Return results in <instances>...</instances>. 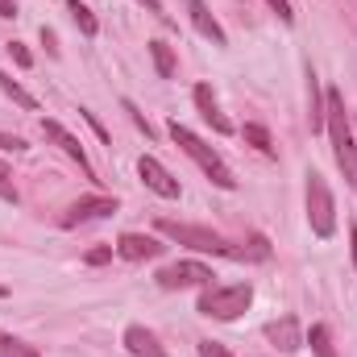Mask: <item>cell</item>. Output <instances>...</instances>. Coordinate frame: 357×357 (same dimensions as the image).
I'll list each match as a JSON object with an SVG mask.
<instances>
[{"mask_svg":"<svg viewBox=\"0 0 357 357\" xmlns=\"http://www.w3.org/2000/svg\"><path fill=\"white\" fill-rule=\"evenodd\" d=\"M324 129H328V142H333L337 167L345 171L349 187L357 191V133H354V121H349L345 100H341V91L337 88L324 91Z\"/></svg>","mask_w":357,"mask_h":357,"instance_id":"cell-1","label":"cell"},{"mask_svg":"<svg viewBox=\"0 0 357 357\" xmlns=\"http://www.w3.org/2000/svg\"><path fill=\"white\" fill-rule=\"evenodd\" d=\"M171 137H175L178 150H183V154H187L204 175L212 178V187H220V191H237V175L229 171V162H225V158H220L204 137H195V133H191L187 125H178V121H171Z\"/></svg>","mask_w":357,"mask_h":357,"instance_id":"cell-2","label":"cell"},{"mask_svg":"<svg viewBox=\"0 0 357 357\" xmlns=\"http://www.w3.org/2000/svg\"><path fill=\"white\" fill-rule=\"evenodd\" d=\"M250 303H254V287L250 282H208L199 291L195 312L208 316V320H237Z\"/></svg>","mask_w":357,"mask_h":357,"instance_id":"cell-3","label":"cell"},{"mask_svg":"<svg viewBox=\"0 0 357 357\" xmlns=\"http://www.w3.org/2000/svg\"><path fill=\"white\" fill-rule=\"evenodd\" d=\"M307 225L320 241H328L337 233V199H333L328 178L320 171H307Z\"/></svg>","mask_w":357,"mask_h":357,"instance_id":"cell-4","label":"cell"},{"mask_svg":"<svg viewBox=\"0 0 357 357\" xmlns=\"http://www.w3.org/2000/svg\"><path fill=\"white\" fill-rule=\"evenodd\" d=\"M216 274L212 266L204 262H175V266H162L158 270V287L162 291H183V287H208Z\"/></svg>","mask_w":357,"mask_h":357,"instance_id":"cell-5","label":"cell"},{"mask_svg":"<svg viewBox=\"0 0 357 357\" xmlns=\"http://www.w3.org/2000/svg\"><path fill=\"white\" fill-rule=\"evenodd\" d=\"M42 137H46V142H54V146H59V150H63L71 162H79L84 178H91V183H96V167L88 162V150H84V142H79L75 133H67L59 121H42Z\"/></svg>","mask_w":357,"mask_h":357,"instance_id":"cell-6","label":"cell"},{"mask_svg":"<svg viewBox=\"0 0 357 357\" xmlns=\"http://www.w3.org/2000/svg\"><path fill=\"white\" fill-rule=\"evenodd\" d=\"M116 212V199L112 195H88V199H75L67 212H63V229H79L91 220H108Z\"/></svg>","mask_w":357,"mask_h":357,"instance_id":"cell-7","label":"cell"},{"mask_svg":"<svg viewBox=\"0 0 357 357\" xmlns=\"http://www.w3.org/2000/svg\"><path fill=\"white\" fill-rule=\"evenodd\" d=\"M137 175H142V183L154 191V195H162V199H178V178L154 158V154H142L137 158Z\"/></svg>","mask_w":357,"mask_h":357,"instance_id":"cell-8","label":"cell"},{"mask_svg":"<svg viewBox=\"0 0 357 357\" xmlns=\"http://www.w3.org/2000/svg\"><path fill=\"white\" fill-rule=\"evenodd\" d=\"M162 241L158 237H150V233H121L116 237V254L125 258V262H150V258H162Z\"/></svg>","mask_w":357,"mask_h":357,"instance_id":"cell-9","label":"cell"},{"mask_svg":"<svg viewBox=\"0 0 357 357\" xmlns=\"http://www.w3.org/2000/svg\"><path fill=\"white\" fill-rule=\"evenodd\" d=\"M191 100H195V108H199V116L220 133V137H229L233 133V121L220 112V104H216V96H212V88L208 84H195V91H191Z\"/></svg>","mask_w":357,"mask_h":357,"instance_id":"cell-10","label":"cell"},{"mask_svg":"<svg viewBox=\"0 0 357 357\" xmlns=\"http://www.w3.org/2000/svg\"><path fill=\"white\" fill-rule=\"evenodd\" d=\"M266 341L278 349V354H295L303 345V328L295 316H282V320H270L266 324Z\"/></svg>","mask_w":357,"mask_h":357,"instance_id":"cell-11","label":"cell"},{"mask_svg":"<svg viewBox=\"0 0 357 357\" xmlns=\"http://www.w3.org/2000/svg\"><path fill=\"white\" fill-rule=\"evenodd\" d=\"M187 13H191V25H195V33H204L212 46H229V33L220 29V21L212 17V8H208L204 0H187Z\"/></svg>","mask_w":357,"mask_h":357,"instance_id":"cell-12","label":"cell"},{"mask_svg":"<svg viewBox=\"0 0 357 357\" xmlns=\"http://www.w3.org/2000/svg\"><path fill=\"white\" fill-rule=\"evenodd\" d=\"M125 349L133 357H171L158 345V337H154L150 328H142V324H129V328H125Z\"/></svg>","mask_w":357,"mask_h":357,"instance_id":"cell-13","label":"cell"},{"mask_svg":"<svg viewBox=\"0 0 357 357\" xmlns=\"http://www.w3.org/2000/svg\"><path fill=\"white\" fill-rule=\"evenodd\" d=\"M67 13H71V21L79 25L84 38H96V33H100V21H96V13H91L84 0H67Z\"/></svg>","mask_w":357,"mask_h":357,"instance_id":"cell-14","label":"cell"},{"mask_svg":"<svg viewBox=\"0 0 357 357\" xmlns=\"http://www.w3.org/2000/svg\"><path fill=\"white\" fill-rule=\"evenodd\" d=\"M150 59H154L158 79H171L175 75V50H171V42H150Z\"/></svg>","mask_w":357,"mask_h":357,"instance_id":"cell-15","label":"cell"},{"mask_svg":"<svg viewBox=\"0 0 357 357\" xmlns=\"http://www.w3.org/2000/svg\"><path fill=\"white\" fill-rule=\"evenodd\" d=\"M307 345H312V354H316V357H337V345H333V333H328V324H312V333H307Z\"/></svg>","mask_w":357,"mask_h":357,"instance_id":"cell-16","label":"cell"},{"mask_svg":"<svg viewBox=\"0 0 357 357\" xmlns=\"http://www.w3.org/2000/svg\"><path fill=\"white\" fill-rule=\"evenodd\" d=\"M0 91H4V96H8V100H13V104H21V108H29V112H33V108H38V100H33V96H29V91L21 88V84H17V79H13V75H8V71H0Z\"/></svg>","mask_w":357,"mask_h":357,"instance_id":"cell-17","label":"cell"},{"mask_svg":"<svg viewBox=\"0 0 357 357\" xmlns=\"http://www.w3.org/2000/svg\"><path fill=\"white\" fill-rule=\"evenodd\" d=\"M307 100H312V133L324 129V96H320V84H316V71H307Z\"/></svg>","mask_w":357,"mask_h":357,"instance_id":"cell-18","label":"cell"},{"mask_svg":"<svg viewBox=\"0 0 357 357\" xmlns=\"http://www.w3.org/2000/svg\"><path fill=\"white\" fill-rule=\"evenodd\" d=\"M241 133H245V142H250V146H258V150H262L266 158H274V154H278V150H274V137H270L262 125H245Z\"/></svg>","mask_w":357,"mask_h":357,"instance_id":"cell-19","label":"cell"},{"mask_svg":"<svg viewBox=\"0 0 357 357\" xmlns=\"http://www.w3.org/2000/svg\"><path fill=\"white\" fill-rule=\"evenodd\" d=\"M0 357H38V349L17 341V337H8V333H0Z\"/></svg>","mask_w":357,"mask_h":357,"instance_id":"cell-20","label":"cell"},{"mask_svg":"<svg viewBox=\"0 0 357 357\" xmlns=\"http://www.w3.org/2000/svg\"><path fill=\"white\" fill-rule=\"evenodd\" d=\"M0 199L4 204H17L21 195H17V183H13V171H8V162L0 158Z\"/></svg>","mask_w":357,"mask_h":357,"instance_id":"cell-21","label":"cell"},{"mask_svg":"<svg viewBox=\"0 0 357 357\" xmlns=\"http://www.w3.org/2000/svg\"><path fill=\"white\" fill-rule=\"evenodd\" d=\"M112 254H116V245H100V250H88L84 254V262L88 266H104V262H112Z\"/></svg>","mask_w":357,"mask_h":357,"instance_id":"cell-22","label":"cell"},{"mask_svg":"<svg viewBox=\"0 0 357 357\" xmlns=\"http://www.w3.org/2000/svg\"><path fill=\"white\" fill-rule=\"evenodd\" d=\"M125 112L133 116V125H137V129H146V137H154V125H150V121L137 112V104H133V100H125Z\"/></svg>","mask_w":357,"mask_h":357,"instance_id":"cell-23","label":"cell"},{"mask_svg":"<svg viewBox=\"0 0 357 357\" xmlns=\"http://www.w3.org/2000/svg\"><path fill=\"white\" fill-rule=\"evenodd\" d=\"M266 4L278 13V21H282V25H291V21H295V13H291V0H266Z\"/></svg>","mask_w":357,"mask_h":357,"instance_id":"cell-24","label":"cell"},{"mask_svg":"<svg viewBox=\"0 0 357 357\" xmlns=\"http://www.w3.org/2000/svg\"><path fill=\"white\" fill-rule=\"evenodd\" d=\"M199 357H233L220 341H199Z\"/></svg>","mask_w":357,"mask_h":357,"instance_id":"cell-25","label":"cell"},{"mask_svg":"<svg viewBox=\"0 0 357 357\" xmlns=\"http://www.w3.org/2000/svg\"><path fill=\"white\" fill-rule=\"evenodd\" d=\"M8 54L17 59V67H29V63H33V59H29V50H25L21 42H8Z\"/></svg>","mask_w":357,"mask_h":357,"instance_id":"cell-26","label":"cell"},{"mask_svg":"<svg viewBox=\"0 0 357 357\" xmlns=\"http://www.w3.org/2000/svg\"><path fill=\"white\" fill-rule=\"evenodd\" d=\"M79 116H84V121H88L91 129H96V137H100V142H108V129H104V125L96 121V112H88V108H79Z\"/></svg>","mask_w":357,"mask_h":357,"instance_id":"cell-27","label":"cell"},{"mask_svg":"<svg viewBox=\"0 0 357 357\" xmlns=\"http://www.w3.org/2000/svg\"><path fill=\"white\" fill-rule=\"evenodd\" d=\"M0 150H25V142L13 137V133H0Z\"/></svg>","mask_w":357,"mask_h":357,"instance_id":"cell-28","label":"cell"},{"mask_svg":"<svg viewBox=\"0 0 357 357\" xmlns=\"http://www.w3.org/2000/svg\"><path fill=\"white\" fill-rule=\"evenodd\" d=\"M142 4H146V8H150V13H154V17H158V21H167V25H171V17H167V13H162V4H158V0H142Z\"/></svg>","mask_w":357,"mask_h":357,"instance_id":"cell-29","label":"cell"},{"mask_svg":"<svg viewBox=\"0 0 357 357\" xmlns=\"http://www.w3.org/2000/svg\"><path fill=\"white\" fill-rule=\"evenodd\" d=\"M0 17H17V0H0Z\"/></svg>","mask_w":357,"mask_h":357,"instance_id":"cell-30","label":"cell"},{"mask_svg":"<svg viewBox=\"0 0 357 357\" xmlns=\"http://www.w3.org/2000/svg\"><path fill=\"white\" fill-rule=\"evenodd\" d=\"M349 241H354L349 250H354V266H357V225H354V229H349Z\"/></svg>","mask_w":357,"mask_h":357,"instance_id":"cell-31","label":"cell"},{"mask_svg":"<svg viewBox=\"0 0 357 357\" xmlns=\"http://www.w3.org/2000/svg\"><path fill=\"white\" fill-rule=\"evenodd\" d=\"M4 295H8V291H4V287H0V299H4Z\"/></svg>","mask_w":357,"mask_h":357,"instance_id":"cell-32","label":"cell"},{"mask_svg":"<svg viewBox=\"0 0 357 357\" xmlns=\"http://www.w3.org/2000/svg\"><path fill=\"white\" fill-rule=\"evenodd\" d=\"M354 133H357V125H354Z\"/></svg>","mask_w":357,"mask_h":357,"instance_id":"cell-33","label":"cell"}]
</instances>
